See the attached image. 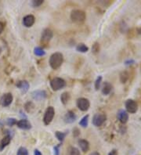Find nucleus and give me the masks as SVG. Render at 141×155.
<instances>
[{
    "label": "nucleus",
    "instance_id": "f257e3e1",
    "mask_svg": "<svg viewBox=\"0 0 141 155\" xmlns=\"http://www.w3.org/2000/svg\"><path fill=\"white\" fill-rule=\"evenodd\" d=\"M64 62V56L61 53H54L49 58V65L52 69L57 70L62 65Z\"/></svg>",
    "mask_w": 141,
    "mask_h": 155
},
{
    "label": "nucleus",
    "instance_id": "f03ea898",
    "mask_svg": "<svg viewBox=\"0 0 141 155\" xmlns=\"http://www.w3.org/2000/svg\"><path fill=\"white\" fill-rule=\"evenodd\" d=\"M70 19L76 24H82L86 20V13L80 10H74L70 13Z\"/></svg>",
    "mask_w": 141,
    "mask_h": 155
},
{
    "label": "nucleus",
    "instance_id": "7ed1b4c3",
    "mask_svg": "<svg viewBox=\"0 0 141 155\" xmlns=\"http://www.w3.org/2000/svg\"><path fill=\"white\" fill-rule=\"evenodd\" d=\"M66 82L61 78L56 77L50 81V86L54 91H58L65 87Z\"/></svg>",
    "mask_w": 141,
    "mask_h": 155
},
{
    "label": "nucleus",
    "instance_id": "20e7f679",
    "mask_svg": "<svg viewBox=\"0 0 141 155\" xmlns=\"http://www.w3.org/2000/svg\"><path fill=\"white\" fill-rule=\"evenodd\" d=\"M55 115V110L53 107H49L45 112L44 117H43V122L46 125H49L52 122Z\"/></svg>",
    "mask_w": 141,
    "mask_h": 155
},
{
    "label": "nucleus",
    "instance_id": "39448f33",
    "mask_svg": "<svg viewBox=\"0 0 141 155\" xmlns=\"http://www.w3.org/2000/svg\"><path fill=\"white\" fill-rule=\"evenodd\" d=\"M53 36H54L53 31L51 29H49V28H46L42 33V35H41V43L43 45H47L50 42Z\"/></svg>",
    "mask_w": 141,
    "mask_h": 155
},
{
    "label": "nucleus",
    "instance_id": "423d86ee",
    "mask_svg": "<svg viewBox=\"0 0 141 155\" xmlns=\"http://www.w3.org/2000/svg\"><path fill=\"white\" fill-rule=\"evenodd\" d=\"M107 116L103 113H97L93 118V125L96 127H100L106 121Z\"/></svg>",
    "mask_w": 141,
    "mask_h": 155
},
{
    "label": "nucleus",
    "instance_id": "0eeeda50",
    "mask_svg": "<svg viewBox=\"0 0 141 155\" xmlns=\"http://www.w3.org/2000/svg\"><path fill=\"white\" fill-rule=\"evenodd\" d=\"M77 107L82 111H87L90 107V103L86 98H79L77 99Z\"/></svg>",
    "mask_w": 141,
    "mask_h": 155
},
{
    "label": "nucleus",
    "instance_id": "6e6552de",
    "mask_svg": "<svg viewBox=\"0 0 141 155\" xmlns=\"http://www.w3.org/2000/svg\"><path fill=\"white\" fill-rule=\"evenodd\" d=\"M126 109L127 113L135 114L137 111V109H138V105H137V102L133 100V99H128L126 102Z\"/></svg>",
    "mask_w": 141,
    "mask_h": 155
},
{
    "label": "nucleus",
    "instance_id": "1a4fd4ad",
    "mask_svg": "<svg viewBox=\"0 0 141 155\" xmlns=\"http://www.w3.org/2000/svg\"><path fill=\"white\" fill-rule=\"evenodd\" d=\"M13 95L11 94L10 93H5L0 99V104L2 106V107H8L13 102Z\"/></svg>",
    "mask_w": 141,
    "mask_h": 155
},
{
    "label": "nucleus",
    "instance_id": "9d476101",
    "mask_svg": "<svg viewBox=\"0 0 141 155\" xmlns=\"http://www.w3.org/2000/svg\"><path fill=\"white\" fill-rule=\"evenodd\" d=\"M32 98L36 101H42L47 97V93L45 90H35L32 93Z\"/></svg>",
    "mask_w": 141,
    "mask_h": 155
},
{
    "label": "nucleus",
    "instance_id": "9b49d317",
    "mask_svg": "<svg viewBox=\"0 0 141 155\" xmlns=\"http://www.w3.org/2000/svg\"><path fill=\"white\" fill-rule=\"evenodd\" d=\"M76 119H77L76 114L73 111H71V110H68V111L67 112L64 118V121L67 124H72L76 121Z\"/></svg>",
    "mask_w": 141,
    "mask_h": 155
},
{
    "label": "nucleus",
    "instance_id": "f8f14e48",
    "mask_svg": "<svg viewBox=\"0 0 141 155\" xmlns=\"http://www.w3.org/2000/svg\"><path fill=\"white\" fill-rule=\"evenodd\" d=\"M16 86H17V87L19 88L20 90L21 91V93H23V94L27 93L28 91V89H29V87H30L29 83H28L27 81H25V80H21V81L17 82Z\"/></svg>",
    "mask_w": 141,
    "mask_h": 155
},
{
    "label": "nucleus",
    "instance_id": "ddd939ff",
    "mask_svg": "<svg viewBox=\"0 0 141 155\" xmlns=\"http://www.w3.org/2000/svg\"><path fill=\"white\" fill-rule=\"evenodd\" d=\"M16 125L19 129H23V130H29L32 129V124L27 119H21V120L18 121Z\"/></svg>",
    "mask_w": 141,
    "mask_h": 155
},
{
    "label": "nucleus",
    "instance_id": "4468645a",
    "mask_svg": "<svg viewBox=\"0 0 141 155\" xmlns=\"http://www.w3.org/2000/svg\"><path fill=\"white\" fill-rule=\"evenodd\" d=\"M117 118L122 124H126L129 120V114L126 110H119L117 111Z\"/></svg>",
    "mask_w": 141,
    "mask_h": 155
},
{
    "label": "nucleus",
    "instance_id": "2eb2a0df",
    "mask_svg": "<svg viewBox=\"0 0 141 155\" xmlns=\"http://www.w3.org/2000/svg\"><path fill=\"white\" fill-rule=\"evenodd\" d=\"M35 21V18L33 15H27L23 18V24L26 28H31Z\"/></svg>",
    "mask_w": 141,
    "mask_h": 155
},
{
    "label": "nucleus",
    "instance_id": "dca6fc26",
    "mask_svg": "<svg viewBox=\"0 0 141 155\" xmlns=\"http://www.w3.org/2000/svg\"><path fill=\"white\" fill-rule=\"evenodd\" d=\"M11 139H12V136H11L10 133H7V136L3 137V139H2L1 143H0V151H2L6 146L10 144Z\"/></svg>",
    "mask_w": 141,
    "mask_h": 155
},
{
    "label": "nucleus",
    "instance_id": "f3484780",
    "mask_svg": "<svg viewBox=\"0 0 141 155\" xmlns=\"http://www.w3.org/2000/svg\"><path fill=\"white\" fill-rule=\"evenodd\" d=\"M78 143H79V147L81 148V150L83 151L84 153H86V152H87L90 150V143H89L87 140H79Z\"/></svg>",
    "mask_w": 141,
    "mask_h": 155
},
{
    "label": "nucleus",
    "instance_id": "a211bd4d",
    "mask_svg": "<svg viewBox=\"0 0 141 155\" xmlns=\"http://www.w3.org/2000/svg\"><path fill=\"white\" fill-rule=\"evenodd\" d=\"M112 88H113V86L110 82H104L102 86V93L105 95V96H107V95L110 94V93L112 90Z\"/></svg>",
    "mask_w": 141,
    "mask_h": 155
},
{
    "label": "nucleus",
    "instance_id": "6ab92c4d",
    "mask_svg": "<svg viewBox=\"0 0 141 155\" xmlns=\"http://www.w3.org/2000/svg\"><path fill=\"white\" fill-rule=\"evenodd\" d=\"M24 110L27 111L28 114H32L35 110V104L32 101H28L24 104Z\"/></svg>",
    "mask_w": 141,
    "mask_h": 155
},
{
    "label": "nucleus",
    "instance_id": "aec40b11",
    "mask_svg": "<svg viewBox=\"0 0 141 155\" xmlns=\"http://www.w3.org/2000/svg\"><path fill=\"white\" fill-rule=\"evenodd\" d=\"M70 94H69V93H68V92H64V93H63L62 94H61V96H60V101H61V103L64 104V105H66L67 103H68V101L70 100Z\"/></svg>",
    "mask_w": 141,
    "mask_h": 155
},
{
    "label": "nucleus",
    "instance_id": "412c9836",
    "mask_svg": "<svg viewBox=\"0 0 141 155\" xmlns=\"http://www.w3.org/2000/svg\"><path fill=\"white\" fill-rule=\"evenodd\" d=\"M120 81L122 83L125 84L127 81H128L129 78V73L127 71H122L120 74Z\"/></svg>",
    "mask_w": 141,
    "mask_h": 155
},
{
    "label": "nucleus",
    "instance_id": "4be33fe9",
    "mask_svg": "<svg viewBox=\"0 0 141 155\" xmlns=\"http://www.w3.org/2000/svg\"><path fill=\"white\" fill-rule=\"evenodd\" d=\"M76 50L80 53H86L89 51V47L86 46L84 43H80L76 46Z\"/></svg>",
    "mask_w": 141,
    "mask_h": 155
},
{
    "label": "nucleus",
    "instance_id": "5701e85b",
    "mask_svg": "<svg viewBox=\"0 0 141 155\" xmlns=\"http://www.w3.org/2000/svg\"><path fill=\"white\" fill-rule=\"evenodd\" d=\"M88 123H89V115L84 116L79 121V125L82 128H86L88 126Z\"/></svg>",
    "mask_w": 141,
    "mask_h": 155
},
{
    "label": "nucleus",
    "instance_id": "b1692460",
    "mask_svg": "<svg viewBox=\"0 0 141 155\" xmlns=\"http://www.w3.org/2000/svg\"><path fill=\"white\" fill-rule=\"evenodd\" d=\"M34 54L35 56H43L46 55V52L41 47H35L34 49Z\"/></svg>",
    "mask_w": 141,
    "mask_h": 155
},
{
    "label": "nucleus",
    "instance_id": "393cba45",
    "mask_svg": "<svg viewBox=\"0 0 141 155\" xmlns=\"http://www.w3.org/2000/svg\"><path fill=\"white\" fill-rule=\"evenodd\" d=\"M56 137L57 138V140L60 141V142L62 143L63 141L64 140V139H65V137H66V133H64V132H56Z\"/></svg>",
    "mask_w": 141,
    "mask_h": 155
},
{
    "label": "nucleus",
    "instance_id": "a878e982",
    "mask_svg": "<svg viewBox=\"0 0 141 155\" xmlns=\"http://www.w3.org/2000/svg\"><path fill=\"white\" fill-rule=\"evenodd\" d=\"M17 155H28V150L25 148V147H20L17 151Z\"/></svg>",
    "mask_w": 141,
    "mask_h": 155
},
{
    "label": "nucleus",
    "instance_id": "bb28decb",
    "mask_svg": "<svg viewBox=\"0 0 141 155\" xmlns=\"http://www.w3.org/2000/svg\"><path fill=\"white\" fill-rule=\"evenodd\" d=\"M101 82H102V76L100 75L97 77L96 82H95V89H96V90H98L99 88H100Z\"/></svg>",
    "mask_w": 141,
    "mask_h": 155
},
{
    "label": "nucleus",
    "instance_id": "cd10ccee",
    "mask_svg": "<svg viewBox=\"0 0 141 155\" xmlns=\"http://www.w3.org/2000/svg\"><path fill=\"white\" fill-rule=\"evenodd\" d=\"M92 52L94 54L98 53L99 52H100V45H99L98 42H95L93 45Z\"/></svg>",
    "mask_w": 141,
    "mask_h": 155
},
{
    "label": "nucleus",
    "instance_id": "c85d7f7f",
    "mask_svg": "<svg viewBox=\"0 0 141 155\" xmlns=\"http://www.w3.org/2000/svg\"><path fill=\"white\" fill-rule=\"evenodd\" d=\"M43 2H44L43 0H33V1L32 2V7H40L41 5L43 4Z\"/></svg>",
    "mask_w": 141,
    "mask_h": 155
},
{
    "label": "nucleus",
    "instance_id": "c756f323",
    "mask_svg": "<svg viewBox=\"0 0 141 155\" xmlns=\"http://www.w3.org/2000/svg\"><path fill=\"white\" fill-rule=\"evenodd\" d=\"M17 121L16 120L15 118H8L7 120V123L9 126H13L14 125H17Z\"/></svg>",
    "mask_w": 141,
    "mask_h": 155
},
{
    "label": "nucleus",
    "instance_id": "7c9ffc66",
    "mask_svg": "<svg viewBox=\"0 0 141 155\" xmlns=\"http://www.w3.org/2000/svg\"><path fill=\"white\" fill-rule=\"evenodd\" d=\"M69 155H81V154H80V151H79V149H77L76 147H71V148H70Z\"/></svg>",
    "mask_w": 141,
    "mask_h": 155
},
{
    "label": "nucleus",
    "instance_id": "2f4dec72",
    "mask_svg": "<svg viewBox=\"0 0 141 155\" xmlns=\"http://www.w3.org/2000/svg\"><path fill=\"white\" fill-rule=\"evenodd\" d=\"M60 144H58L54 147V155H60Z\"/></svg>",
    "mask_w": 141,
    "mask_h": 155
},
{
    "label": "nucleus",
    "instance_id": "473e14b6",
    "mask_svg": "<svg viewBox=\"0 0 141 155\" xmlns=\"http://www.w3.org/2000/svg\"><path fill=\"white\" fill-rule=\"evenodd\" d=\"M80 135V130L78 128H75L73 129V136L75 137H78Z\"/></svg>",
    "mask_w": 141,
    "mask_h": 155
},
{
    "label": "nucleus",
    "instance_id": "72a5a7b5",
    "mask_svg": "<svg viewBox=\"0 0 141 155\" xmlns=\"http://www.w3.org/2000/svg\"><path fill=\"white\" fill-rule=\"evenodd\" d=\"M135 61L133 60H126V62H125V64L126 65H131L133 64H134Z\"/></svg>",
    "mask_w": 141,
    "mask_h": 155
},
{
    "label": "nucleus",
    "instance_id": "f704fd0d",
    "mask_svg": "<svg viewBox=\"0 0 141 155\" xmlns=\"http://www.w3.org/2000/svg\"><path fill=\"white\" fill-rule=\"evenodd\" d=\"M3 30H4V24L2 22L0 21V34H2Z\"/></svg>",
    "mask_w": 141,
    "mask_h": 155
},
{
    "label": "nucleus",
    "instance_id": "c9c22d12",
    "mask_svg": "<svg viewBox=\"0 0 141 155\" xmlns=\"http://www.w3.org/2000/svg\"><path fill=\"white\" fill-rule=\"evenodd\" d=\"M108 155H118V154H117V152L116 150H112V151L108 154Z\"/></svg>",
    "mask_w": 141,
    "mask_h": 155
},
{
    "label": "nucleus",
    "instance_id": "e433bc0d",
    "mask_svg": "<svg viewBox=\"0 0 141 155\" xmlns=\"http://www.w3.org/2000/svg\"><path fill=\"white\" fill-rule=\"evenodd\" d=\"M34 155H43L42 154V153H41L40 151H39V150H35L34 151Z\"/></svg>",
    "mask_w": 141,
    "mask_h": 155
},
{
    "label": "nucleus",
    "instance_id": "4c0bfd02",
    "mask_svg": "<svg viewBox=\"0 0 141 155\" xmlns=\"http://www.w3.org/2000/svg\"><path fill=\"white\" fill-rule=\"evenodd\" d=\"M90 155H101L98 152H96V151H94V152H92V153L90 154Z\"/></svg>",
    "mask_w": 141,
    "mask_h": 155
},
{
    "label": "nucleus",
    "instance_id": "58836bf2",
    "mask_svg": "<svg viewBox=\"0 0 141 155\" xmlns=\"http://www.w3.org/2000/svg\"><path fill=\"white\" fill-rule=\"evenodd\" d=\"M137 33H138V34H141V28H138V29H137Z\"/></svg>",
    "mask_w": 141,
    "mask_h": 155
},
{
    "label": "nucleus",
    "instance_id": "ea45409f",
    "mask_svg": "<svg viewBox=\"0 0 141 155\" xmlns=\"http://www.w3.org/2000/svg\"><path fill=\"white\" fill-rule=\"evenodd\" d=\"M1 52H2V49L0 48V54H1Z\"/></svg>",
    "mask_w": 141,
    "mask_h": 155
}]
</instances>
